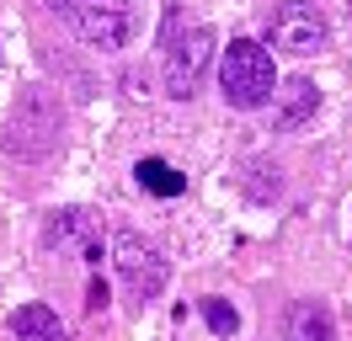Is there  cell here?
<instances>
[{"instance_id":"obj_1","label":"cell","mask_w":352,"mask_h":341,"mask_svg":"<svg viewBox=\"0 0 352 341\" xmlns=\"http://www.w3.org/2000/svg\"><path fill=\"white\" fill-rule=\"evenodd\" d=\"M59 133H65V112H59V96L48 85H22L16 102H11V118H6V149L16 160H48L59 149Z\"/></svg>"},{"instance_id":"obj_2","label":"cell","mask_w":352,"mask_h":341,"mask_svg":"<svg viewBox=\"0 0 352 341\" xmlns=\"http://www.w3.org/2000/svg\"><path fill=\"white\" fill-rule=\"evenodd\" d=\"M219 91H224V102L241 107V112L272 102V91H278L272 54H267L262 43H251V38H235L224 48V59H219Z\"/></svg>"},{"instance_id":"obj_3","label":"cell","mask_w":352,"mask_h":341,"mask_svg":"<svg viewBox=\"0 0 352 341\" xmlns=\"http://www.w3.org/2000/svg\"><path fill=\"white\" fill-rule=\"evenodd\" d=\"M267 38H272V48H278V54L309 59V54H320V48L331 43V27H326V16H320L309 0H283V6L272 11Z\"/></svg>"},{"instance_id":"obj_4","label":"cell","mask_w":352,"mask_h":341,"mask_svg":"<svg viewBox=\"0 0 352 341\" xmlns=\"http://www.w3.org/2000/svg\"><path fill=\"white\" fill-rule=\"evenodd\" d=\"M65 21L75 27V38L91 48H123L133 32V16L123 0H69Z\"/></svg>"},{"instance_id":"obj_5","label":"cell","mask_w":352,"mask_h":341,"mask_svg":"<svg viewBox=\"0 0 352 341\" xmlns=\"http://www.w3.org/2000/svg\"><path fill=\"white\" fill-rule=\"evenodd\" d=\"M112 261H118V272H123V283H129V294L144 298V304L160 298L166 277H171V272H166V256L155 251L144 234H129V230L112 240Z\"/></svg>"},{"instance_id":"obj_6","label":"cell","mask_w":352,"mask_h":341,"mask_svg":"<svg viewBox=\"0 0 352 341\" xmlns=\"http://www.w3.org/2000/svg\"><path fill=\"white\" fill-rule=\"evenodd\" d=\"M208 59H214V32L208 27H192L187 38H171L166 43V91L187 102L208 75Z\"/></svg>"},{"instance_id":"obj_7","label":"cell","mask_w":352,"mask_h":341,"mask_svg":"<svg viewBox=\"0 0 352 341\" xmlns=\"http://www.w3.org/2000/svg\"><path fill=\"white\" fill-rule=\"evenodd\" d=\"M43 240L54 245V251L80 256V261H102V224H96L91 208H59L43 224Z\"/></svg>"},{"instance_id":"obj_8","label":"cell","mask_w":352,"mask_h":341,"mask_svg":"<svg viewBox=\"0 0 352 341\" xmlns=\"http://www.w3.org/2000/svg\"><path fill=\"white\" fill-rule=\"evenodd\" d=\"M283 341H336V320H331L326 304L315 298H299L283 320Z\"/></svg>"},{"instance_id":"obj_9","label":"cell","mask_w":352,"mask_h":341,"mask_svg":"<svg viewBox=\"0 0 352 341\" xmlns=\"http://www.w3.org/2000/svg\"><path fill=\"white\" fill-rule=\"evenodd\" d=\"M278 91H283V107H278V128H283V133L305 128L309 118H315V107H320V91H315L309 80H278Z\"/></svg>"},{"instance_id":"obj_10","label":"cell","mask_w":352,"mask_h":341,"mask_svg":"<svg viewBox=\"0 0 352 341\" xmlns=\"http://www.w3.org/2000/svg\"><path fill=\"white\" fill-rule=\"evenodd\" d=\"M11 331L22 341H65V320L54 315L48 304H22V309L11 315Z\"/></svg>"},{"instance_id":"obj_11","label":"cell","mask_w":352,"mask_h":341,"mask_svg":"<svg viewBox=\"0 0 352 341\" xmlns=\"http://www.w3.org/2000/svg\"><path fill=\"white\" fill-rule=\"evenodd\" d=\"M133 176H139V187L155 192V197H182V192H187V176H182V170H171L166 160H139V166H133Z\"/></svg>"},{"instance_id":"obj_12","label":"cell","mask_w":352,"mask_h":341,"mask_svg":"<svg viewBox=\"0 0 352 341\" xmlns=\"http://www.w3.org/2000/svg\"><path fill=\"white\" fill-rule=\"evenodd\" d=\"M203 315L214 325V336H235V331H241V315H235L224 298H203Z\"/></svg>"},{"instance_id":"obj_13","label":"cell","mask_w":352,"mask_h":341,"mask_svg":"<svg viewBox=\"0 0 352 341\" xmlns=\"http://www.w3.org/2000/svg\"><path fill=\"white\" fill-rule=\"evenodd\" d=\"M86 309H107V283H102V277L91 283V294H86Z\"/></svg>"},{"instance_id":"obj_14","label":"cell","mask_w":352,"mask_h":341,"mask_svg":"<svg viewBox=\"0 0 352 341\" xmlns=\"http://www.w3.org/2000/svg\"><path fill=\"white\" fill-rule=\"evenodd\" d=\"M48 11H59V16H65V11H69V0H48Z\"/></svg>"}]
</instances>
